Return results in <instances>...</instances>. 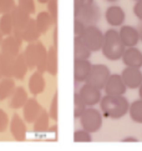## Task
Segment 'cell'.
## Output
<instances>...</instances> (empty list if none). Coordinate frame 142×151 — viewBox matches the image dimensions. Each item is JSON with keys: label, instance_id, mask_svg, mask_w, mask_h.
I'll return each instance as SVG.
<instances>
[{"label": "cell", "instance_id": "obj_1", "mask_svg": "<svg viewBox=\"0 0 142 151\" xmlns=\"http://www.w3.org/2000/svg\"><path fill=\"white\" fill-rule=\"evenodd\" d=\"M131 102L125 96H102L100 101V109L103 116L110 119H121L128 114Z\"/></svg>", "mask_w": 142, "mask_h": 151}, {"label": "cell", "instance_id": "obj_2", "mask_svg": "<svg viewBox=\"0 0 142 151\" xmlns=\"http://www.w3.org/2000/svg\"><path fill=\"white\" fill-rule=\"evenodd\" d=\"M125 50H126V47L121 41L118 31L115 29H108L105 33V39H103V45L101 49L102 55L107 60L116 61L122 59Z\"/></svg>", "mask_w": 142, "mask_h": 151}, {"label": "cell", "instance_id": "obj_3", "mask_svg": "<svg viewBox=\"0 0 142 151\" xmlns=\"http://www.w3.org/2000/svg\"><path fill=\"white\" fill-rule=\"evenodd\" d=\"M79 120L81 124V127L84 130H86L90 134H94V132H97L102 127L103 116H102V112H100L95 107H87Z\"/></svg>", "mask_w": 142, "mask_h": 151}, {"label": "cell", "instance_id": "obj_4", "mask_svg": "<svg viewBox=\"0 0 142 151\" xmlns=\"http://www.w3.org/2000/svg\"><path fill=\"white\" fill-rule=\"evenodd\" d=\"M110 76H111V71L105 64H92L90 75L86 79L85 84H89L99 90H103Z\"/></svg>", "mask_w": 142, "mask_h": 151}, {"label": "cell", "instance_id": "obj_5", "mask_svg": "<svg viewBox=\"0 0 142 151\" xmlns=\"http://www.w3.org/2000/svg\"><path fill=\"white\" fill-rule=\"evenodd\" d=\"M80 39L92 52H96L102 49L105 33H102L100 28H97L96 25L86 26V30L84 31V34L81 35Z\"/></svg>", "mask_w": 142, "mask_h": 151}, {"label": "cell", "instance_id": "obj_6", "mask_svg": "<svg viewBox=\"0 0 142 151\" xmlns=\"http://www.w3.org/2000/svg\"><path fill=\"white\" fill-rule=\"evenodd\" d=\"M74 15H75V19L80 20L86 26H91L99 23V20L101 18V10L99 5L92 3L91 5H87L85 8L74 9Z\"/></svg>", "mask_w": 142, "mask_h": 151}, {"label": "cell", "instance_id": "obj_7", "mask_svg": "<svg viewBox=\"0 0 142 151\" xmlns=\"http://www.w3.org/2000/svg\"><path fill=\"white\" fill-rule=\"evenodd\" d=\"M126 90L127 88L121 78V74H111L110 79L107 80L105 88H103L105 95L110 96H125Z\"/></svg>", "mask_w": 142, "mask_h": 151}, {"label": "cell", "instance_id": "obj_8", "mask_svg": "<svg viewBox=\"0 0 142 151\" xmlns=\"http://www.w3.org/2000/svg\"><path fill=\"white\" fill-rule=\"evenodd\" d=\"M79 95L80 98L84 100L87 107H94L95 105L100 104V101L102 99V94L101 90L94 88L89 84H84L79 90Z\"/></svg>", "mask_w": 142, "mask_h": 151}, {"label": "cell", "instance_id": "obj_9", "mask_svg": "<svg viewBox=\"0 0 142 151\" xmlns=\"http://www.w3.org/2000/svg\"><path fill=\"white\" fill-rule=\"evenodd\" d=\"M121 78L127 89H138L142 85V71L141 69L125 68L121 71Z\"/></svg>", "mask_w": 142, "mask_h": 151}, {"label": "cell", "instance_id": "obj_10", "mask_svg": "<svg viewBox=\"0 0 142 151\" xmlns=\"http://www.w3.org/2000/svg\"><path fill=\"white\" fill-rule=\"evenodd\" d=\"M118 34L125 47H135L140 42V34L136 26L122 25L118 30Z\"/></svg>", "mask_w": 142, "mask_h": 151}, {"label": "cell", "instance_id": "obj_11", "mask_svg": "<svg viewBox=\"0 0 142 151\" xmlns=\"http://www.w3.org/2000/svg\"><path fill=\"white\" fill-rule=\"evenodd\" d=\"M105 19L107 21L108 25L113 26V28H116V26H122L125 25V20H126V13H125V10L118 6V5H111V6H108L105 12Z\"/></svg>", "mask_w": 142, "mask_h": 151}, {"label": "cell", "instance_id": "obj_12", "mask_svg": "<svg viewBox=\"0 0 142 151\" xmlns=\"http://www.w3.org/2000/svg\"><path fill=\"white\" fill-rule=\"evenodd\" d=\"M42 110H44L42 106L39 104V101L35 98H29V100L26 101V104L23 107V116L25 122L34 124L35 120L42 112Z\"/></svg>", "mask_w": 142, "mask_h": 151}, {"label": "cell", "instance_id": "obj_13", "mask_svg": "<svg viewBox=\"0 0 142 151\" xmlns=\"http://www.w3.org/2000/svg\"><path fill=\"white\" fill-rule=\"evenodd\" d=\"M121 60L126 68L141 69L142 68V51L136 46L135 47H126Z\"/></svg>", "mask_w": 142, "mask_h": 151}, {"label": "cell", "instance_id": "obj_14", "mask_svg": "<svg viewBox=\"0 0 142 151\" xmlns=\"http://www.w3.org/2000/svg\"><path fill=\"white\" fill-rule=\"evenodd\" d=\"M10 132H11L14 140L16 141H24L26 139V125L25 120H23L18 114L13 115L11 120H10Z\"/></svg>", "mask_w": 142, "mask_h": 151}, {"label": "cell", "instance_id": "obj_15", "mask_svg": "<svg viewBox=\"0 0 142 151\" xmlns=\"http://www.w3.org/2000/svg\"><path fill=\"white\" fill-rule=\"evenodd\" d=\"M21 44H23V42L16 40L13 35L4 36V39L1 41V45H0V52L5 54V55L16 58L20 54Z\"/></svg>", "mask_w": 142, "mask_h": 151}, {"label": "cell", "instance_id": "obj_16", "mask_svg": "<svg viewBox=\"0 0 142 151\" xmlns=\"http://www.w3.org/2000/svg\"><path fill=\"white\" fill-rule=\"evenodd\" d=\"M92 64L90 60H74V79L76 83H85L89 78Z\"/></svg>", "mask_w": 142, "mask_h": 151}, {"label": "cell", "instance_id": "obj_17", "mask_svg": "<svg viewBox=\"0 0 142 151\" xmlns=\"http://www.w3.org/2000/svg\"><path fill=\"white\" fill-rule=\"evenodd\" d=\"M10 15H11L14 28H16V29H24L26 26V24L29 23V20L31 19L30 14L26 13L24 9H21L19 5H16V6L13 9V12L10 13Z\"/></svg>", "mask_w": 142, "mask_h": 151}, {"label": "cell", "instance_id": "obj_18", "mask_svg": "<svg viewBox=\"0 0 142 151\" xmlns=\"http://www.w3.org/2000/svg\"><path fill=\"white\" fill-rule=\"evenodd\" d=\"M28 100H29V96H28V93H26L25 88L18 86L13 93L11 98H10L9 106L11 107V109H21V107H24V105L26 104Z\"/></svg>", "mask_w": 142, "mask_h": 151}, {"label": "cell", "instance_id": "obj_19", "mask_svg": "<svg viewBox=\"0 0 142 151\" xmlns=\"http://www.w3.org/2000/svg\"><path fill=\"white\" fill-rule=\"evenodd\" d=\"M45 83L44 74L39 71L32 73L29 79V91L32 95H40L45 89Z\"/></svg>", "mask_w": 142, "mask_h": 151}, {"label": "cell", "instance_id": "obj_20", "mask_svg": "<svg viewBox=\"0 0 142 151\" xmlns=\"http://www.w3.org/2000/svg\"><path fill=\"white\" fill-rule=\"evenodd\" d=\"M92 51L87 47L80 37H74V58L75 60H90Z\"/></svg>", "mask_w": 142, "mask_h": 151}, {"label": "cell", "instance_id": "obj_21", "mask_svg": "<svg viewBox=\"0 0 142 151\" xmlns=\"http://www.w3.org/2000/svg\"><path fill=\"white\" fill-rule=\"evenodd\" d=\"M29 71V66L26 64V60L24 58V54L20 52L14 60V73H13V78L18 79V80H23L25 78L26 73Z\"/></svg>", "mask_w": 142, "mask_h": 151}, {"label": "cell", "instance_id": "obj_22", "mask_svg": "<svg viewBox=\"0 0 142 151\" xmlns=\"http://www.w3.org/2000/svg\"><path fill=\"white\" fill-rule=\"evenodd\" d=\"M23 33H24V41L29 42V44L30 42H35L41 35L40 30L36 25V20L32 18L29 20V23L26 24V26L23 29Z\"/></svg>", "mask_w": 142, "mask_h": 151}, {"label": "cell", "instance_id": "obj_23", "mask_svg": "<svg viewBox=\"0 0 142 151\" xmlns=\"http://www.w3.org/2000/svg\"><path fill=\"white\" fill-rule=\"evenodd\" d=\"M15 58L1 54L0 55V74L1 78H13Z\"/></svg>", "mask_w": 142, "mask_h": 151}, {"label": "cell", "instance_id": "obj_24", "mask_svg": "<svg viewBox=\"0 0 142 151\" xmlns=\"http://www.w3.org/2000/svg\"><path fill=\"white\" fill-rule=\"evenodd\" d=\"M37 58H36V71L41 74L46 73V64H47V49L42 42H36Z\"/></svg>", "mask_w": 142, "mask_h": 151}, {"label": "cell", "instance_id": "obj_25", "mask_svg": "<svg viewBox=\"0 0 142 151\" xmlns=\"http://www.w3.org/2000/svg\"><path fill=\"white\" fill-rule=\"evenodd\" d=\"M15 89L16 86H15L14 78H3L0 80V100L3 101L11 98Z\"/></svg>", "mask_w": 142, "mask_h": 151}, {"label": "cell", "instance_id": "obj_26", "mask_svg": "<svg viewBox=\"0 0 142 151\" xmlns=\"http://www.w3.org/2000/svg\"><path fill=\"white\" fill-rule=\"evenodd\" d=\"M46 73L52 76L57 74V50L56 46L52 45L47 50V64H46Z\"/></svg>", "mask_w": 142, "mask_h": 151}, {"label": "cell", "instance_id": "obj_27", "mask_svg": "<svg viewBox=\"0 0 142 151\" xmlns=\"http://www.w3.org/2000/svg\"><path fill=\"white\" fill-rule=\"evenodd\" d=\"M35 20H36V25H37V28H39L41 34L46 33L52 25H55L52 18L50 17V14L47 12H40L37 14V17L35 18Z\"/></svg>", "mask_w": 142, "mask_h": 151}, {"label": "cell", "instance_id": "obj_28", "mask_svg": "<svg viewBox=\"0 0 142 151\" xmlns=\"http://www.w3.org/2000/svg\"><path fill=\"white\" fill-rule=\"evenodd\" d=\"M24 58L26 60V64L29 66V70L36 69V58H37V49H36V42H30L24 50Z\"/></svg>", "mask_w": 142, "mask_h": 151}, {"label": "cell", "instance_id": "obj_29", "mask_svg": "<svg viewBox=\"0 0 142 151\" xmlns=\"http://www.w3.org/2000/svg\"><path fill=\"white\" fill-rule=\"evenodd\" d=\"M50 116H49V112L42 110V112L39 115V117L35 120V122L32 124L34 125V131L35 132H45L47 130H50Z\"/></svg>", "mask_w": 142, "mask_h": 151}, {"label": "cell", "instance_id": "obj_30", "mask_svg": "<svg viewBox=\"0 0 142 151\" xmlns=\"http://www.w3.org/2000/svg\"><path fill=\"white\" fill-rule=\"evenodd\" d=\"M130 119L136 124H142V100H136L130 104L128 109Z\"/></svg>", "mask_w": 142, "mask_h": 151}, {"label": "cell", "instance_id": "obj_31", "mask_svg": "<svg viewBox=\"0 0 142 151\" xmlns=\"http://www.w3.org/2000/svg\"><path fill=\"white\" fill-rule=\"evenodd\" d=\"M14 30V24L11 20V15L10 14H4L0 17V31L4 36H9L13 34Z\"/></svg>", "mask_w": 142, "mask_h": 151}, {"label": "cell", "instance_id": "obj_32", "mask_svg": "<svg viewBox=\"0 0 142 151\" xmlns=\"http://www.w3.org/2000/svg\"><path fill=\"white\" fill-rule=\"evenodd\" d=\"M86 109H87V106L84 102V100L80 98L79 93H76L74 95V117L75 119H80Z\"/></svg>", "mask_w": 142, "mask_h": 151}, {"label": "cell", "instance_id": "obj_33", "mask_svg": "<svg viewBox=\"0 0 142 151\" xmlns=\"http://www.w3.org/2000/svg\"><path fill=\"white\" fill-rule=\"evenodd\" d=\"M74 141L75 142H91L92 136L90 132H87L84 129H80V130H75L74 132Z\"/></svg>", "mask_w": 142, "mask_h": 151}, {"label": "cell", "instance_id": "obj_34", "mask_svg": "<svg viewBox=\"0 0 142 151\" xmlns=\"http://www.w3.org/2000/svg\"><path fill=\"white\" fill-rule=\"evenodd\" d=\"M16 5L15 0H0V15L10 14Z\"/></svg>", "mask_w": 142, "mask_h": 151}, {"label": "cell", "instance_id": "obj_35", "mask_svg": "<svg viewBox=\"0 0 142 151\" xmlns=\"http://www.w3.org/2000/svg\"><path fill=\"white\" fill-rule=\"evenodd\" d=\"M49 116H50L51 120L56 121L57 120V116H59V109H57V94L54 95V98L51 100V104L50 107H49Z\"/></svg>", "mask_w": 142, "mask_h": 151}, {"label": "cell", "instance_id": "obj_36", "mask_svg": "<svg viewBox=\"0 0 142 151\" xmlns=\"http://www.w3.org/2000/svg\"><path fill=\"white\" fill-rule=\"evenodd\" d=\"M18 5L21 9H24L28 14H34L36 10L34 0H18Z\"/></svg>", "mask_w": 142, "mask_h": 151}, {"label": "cell", "instance_id": "obj_37", "mask_svg": "<svg viewBox=\"0 0 142 151\" xmlns=\"http://www.w3.org/2000/svg\"><path fill=\"white\" fill-rule=\"evenodd\" d=\"M46 5H47L46 12L50 14V17L54 20V24L56 25V23H57V0H50Z\"/></svg>", "mask_w": 142, "mask_h": 151}, {"label": "cell", "instance_id": "obj_38", "mask_svg": "<svg viewBox=\"0 0 142 151\" xmlns=\"http://www.w3.org/2000/svg\"><path fill=\"white\" fill-rule=\"evenodd\" d=\"M9 116L3 109H0V132H4L9 127Z\"/></svg>", "mask_w": 142, "mask_h": 151}, {"label": "cell", "instance_id": "obj_39", "mask_svg": "<svg viewBox=\"0 0 142 151\" xmlns=\"http://www.w3.org/2000/svg\"><path fill=\"white\" fill-rule=\"evenodd\" d=\"M85 30H86V25L84 23H81L80 20L75 19L74 20V33H75V36L81 37V35L84 34Z\"/></svg>", "mask_w": 142, "mask_h": 151}, {"label": "cell", "instance_id": "obj_40", "mask_svg": "<svg viewBox=\"0 0 142 151\" xmlns=\"http://www.w3.org/2000/svg\"><path fill=\"white\" fill-rule=\"evenodd\" d=\"M133 14L140 21H142V0L136 1L133 5Z\"/></svg>", "mask_w": 142, "mask_h": 151}, {"label": "cell", "instance_id": "obj_41", "mask_svg": "<svg viewBox=\"0 0 142 151\" xmlns=\"http://www.w3.org/2000/svg\"><path fill=\"white\" fill-rule=\"evenodd\" d=\"M92 3H95L94 0H74V9L85 8L87 5H91Z\"/></svg>", "mask_w": 142, "mask_h": 151}, {"label": "cell", "instance_id": "obj_42", "mask_svg": "<svg viewBox=\"0 0 142 151\" xmlns=\"http://www.w3.org/2000/svg\"><path fill=\"white\" fill-rule=\"evenodd\" d=\"M11 35L15 37L16 40H19V41H21V42L24 41V33H23V29H16V28H14Z\"/></svg>", "mask_w": 142, "mask_h": 151}, {"label": "cell", "instance_id": "obj_43", "mask_svg": "<svg viewBox=\"0 0 142 151\" xmlns=\"http://www.w3.org/2000/svg\"><path fill=\"white\" fill-rule=\"evenodd\" d=\"M122 141H123V142H130V141H131V142H137L138 139L135 137V136H127V137H123Z\"/></svg>", "mask_w": 142, "mask_h": 151}, {"label": "cell", "instance_id": "obj_44", "mask_svg": "<svg viewBox=\"0 0 142 151\" xmlns=\"http://www.w3.org/2000/svg\"><path fill=\"white\" fill-rule=\"evenodd\" d=\"M137 28V31H138V34H140V41H142V21H140L138 25L136 26Z\"/></svg>", "mask_w": 142, "mask_h": 151}, {"label": "cell", "instance_id": "obj_45", "mask_svg": "<svg viewBox=\"0 0 142 151\" xmlns=\"http://www.w3.org/2000/svg\"><path fill=\"white\" fill-rule=\"evenodd\" d=\"M138 96H140V100H142V85L138 88Z\"/></svg>", "mask_w": 142, "mask_h": 151}, {"label": "cell", "instance_id": "obj_46", "mask_svg": "<svg viewBox=\"0 0 142 151\" xmlns=\"http://www.w3.org/2000/svg\"><path fill=\"white\" fill-rule=\"evenodd\" d=\"M3 39H4V35L1 34V31H0V45H1V41H3Z\"/></svg>", "mask_w": 142, "mask_h": 151}, {"label": "cell", "instance_id": "obj_47", "mask_svg": "<svg viewBox=\"0 0 142 151\" xmlns=\"http://www.w3.org/2000/svg\"><path fill=\"white\" fill-rule=\"evenodd\" d=\"M106 1H108V3H115V1H118V0H106Z\"/></svg>", "mask_w": 142, "mask_h": 151}, {"label": "cell", "instance_id": "obj_48", "mask_svg": "<svg viewBox=\"0 0 142 151\" xmlns=\"http://www.w3.org/2000/svg\"><path fill=\"white\" fill-rule=\"evenodd\" d=\"M0 55H1V52H0ZM0 79H1V74H0Z\"/></svg>", "mask_w": 142, "mask_h": 151}, {"label": "cell", "instance_id": "obj_49", "mask_svg": "<svg viewBox=\"0 0 142 151\" xmlns=\"http://www.w3.org/2000/svg\"><path fill=\"white\" fill-rule=\"evenodd\" d=\"M133 1H135V3H136V1H138V0H133Z\"/></svg>", "mask_w": 142, "mask_h": 151}]
</instances>
